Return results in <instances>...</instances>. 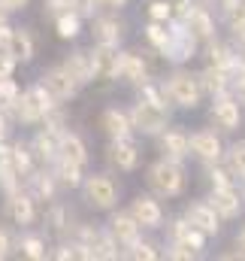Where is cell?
<instances>
[{
  "mask_svg": "<svg viewBox=\"0 0 245 261\" xmlns=\"http://www.w3.org/2000/svg\"><path fill=\"white\" fill-rule=\"evenodd\" d=\"M148 186L151 192L161 197H179L188 186V176H185L182 161H170V158H161L148 167Z\"/></svg>",
  "mask_w": 245,
  "mask_h": 261,
  "instance_id": "6da1fadb",
  "label": "cell"
},
{
  "mask_svg": "<svg viewBox=\"0 0 245 261\" xmlns=\"http://www.w3.org/2000/svg\"><path fill=\"white\" fill-rule=\"evenodd\" d=\"M55 103H58V100L43 88V82L27 85V88L18 94V103H15L12 119H18L21 125H40V122L46 119V113H49Z\"/></svg>",
  "mask_w": 245,
  "mask_h": 261,
  "instance_id": "7a4b0ae2",
  "label": "cell"
},
{
  "mask_svg": "<svg viewBox=\"0 0 245 261\" xmlns=\"http://www.w3.org/2000/svg\"><path fill=\"white\" fill-rule=\"evenodd\" d=\"M127 116H130L133 130H139L145 137H158L161 130L170 125V110L164 103H151V100H142V97L127 110Z\"/></svg>",
  "mask_w": 245,
  "mask_h": 261,
  "instance_id": "3957f363",
  "label": "cell"
},
{
  "mask_svg": "<svg viewBox=\"0 0 245 261\" xmlns=\"http://www.w3.org/2000/svg\"><path fill=\"white\" fill-rule=\"evenodd\" d=\"M164 94H167V100L176 103L179 110H197L200 100H203V88H200L197 76H194V73H185V70L173 73V76L164 82Z\"/></svg>",
  "mask_w": 245,
  "mask_h": 261,
  "instance_id": "277c9868",
  "label": "cell"
},
{
  "mask_svg": "<svg viewBox=\"0 0 245 261\" xmlns=\"http://www.w3.org/2000/svg\"><path fill=\"white\" fill-rule=\"evenodd\" d=\"M79 189L85 192V200H88L94 210H112V206L118 203V186H115V179L106 176V173H91V176H85Z\"/></svg>",
  "mask_w": 245,
  "mask_h": 261,
  "instance_id": "5b68a950",
  "label": "cell"
},
{
  "mask_svg": "<svg viewBox=\"0 0 245 261\" xmlns=\"http://www.w3.org/2000/svg\"><path fill=\"white\" fill-rule=\"evenodd\" d=\"M209 119L215 122V128L221 130H236L242 125V107H239V97L233 91H221L212 97V107H209Z\"/></svg>",
  "mask_w": 245,
  "mask_h": 261,
  "instance_id": "8992f818",
  "label": "cell"
},
{
  "mask_svg": "<svg viewBox=\"0 0 245 261\" xmlns=\"http://www.w3.org/2000/svg\"><path fill=\"white\" fill-rule=\"evenodd\" d=\"M206 203L215 210L218 219H236V216H242V210H245V197H242V192L236 189V182H233V186L212 189Z\"/></svg>",
  "mask_w": 245,
  "mask_h": 261,
  "instance_id": "52a82bcc",
  "label": "cell"
},
{
  "mask_svg": "<svg viewBox=\"0 0 245 261\" xmlns=\"http://www.w3.org/2000/svg\"><path fill=\"white\" fill-rule=\"evenodd\" d=\"M188 155H197L203 164H212V161H221L224 143L215 130H194L188 134Z\"/></svg>",
  "mask_w": 245,
  "mask_h": 261,
  "instance_id": "ba28073f",
  "label": "cell"
},
{
  "mask_svg": "<svg viewBox=\"0 0 245 261\" xmlns=\"http://www.w3.org/2000/svg\"><path fill=\"white\" fill-rule=\"evenodd\" d=\"M170 28H173V40H170V46H167V52H164L161 58H167L170 64H185V61H191V58L197 55V40L185 31L179 18H170Z\"/></svg>",
  "mask_w": 245,
  "mask_h": 261,
  "instance_id": "9c48e42d",
  "label": "cell"
},
{
  "mask_svg": "<svg viewBox=\"0 0 245 261\" xmlns=\"http://www.w3.org/2000/svg\"><path fill=\"white\" fill-rule=\"evenodd\" d=\"M179 21H182V28L197 40V43H209V40H215V18H212L203 6L191 3L188 12L179 15Z\"/></svg>",
  "mask_w": 245,
  "mask_h": 261,
  "instance_id": "30bf717a",
  "label": "cell"
},
{
  "mask_svg": "<svg viewBox=\"0 0 245 261\" xmlns=\"http://www.w3.org/2000/svg\"><path fill=\"white\" fill-rule=\"evenodd\" d=\"M133 219H136V225L139 228H161L164 225V206L155 200L151 195H136L130 200V210H127Z\"/></svg>",
  "mask_w": 245,
  "mask_h": 261,
  "instance_id": "8fae6325",
  "label": "cell"
},
{
  "mask_svg": "<svg viewBox=\"0 0 245 261\" xmlns=\"http://www.w3.org/2000/svg\"><path fill=\"white\" fill-rule=\"evenodd\" d=\"M6 213H9V219L15 225L27 228L37 219V197L30 195V192H24V189H15V192L6 195Z\"/></svg>",
  "mask_w": 245,
  "mask_h": 261,
  "instance_id": "7c38bea8",
  "label": "cell"
},
{
  "mask_svg": "<svg viewBox=\"0 0 245 261\" xmlns=\"http://www.w3.org/2000/svg\"><path fill=\"white\" fill-rule=\"evenodd\" d=\"M109 161H112L121 173H133V170L139 167V161H142V152H139V146L133 143V137H118V140L109 143Z\"/></svg>",
  "mask_w": 245,
  "mask_h": 261,
  "instance_id": "4fadbf2b",
  "label": "cell"
},
{
  "mask_svg": "<svg viewBox=\"0 0 245 261\" xmlns=\"http://www.w3.org/2000/svg\"><path fill=\"white\" fill-rule=\"evenodd\" d=\"M185 219H188L197 231H203L206 237H215V234L221 231V219L215 216V210H212L206 200H194V203H188V206H185Z\"/></svg>",
  "mask_w": 245,
  "mask_h": 261,
  "instance_id": "5bb4252c",
  "label": "cell"
},
{
  "mask_svg": "<svg viewBox=\"0 0 245 261\" xmlns=\"http://www.w3.org/2000/svg\"><path fill=\"white\" fill-rule=\"evenodd\" d=\"M115 79H124L130 85H142L148 79V61L139 52H118V67H115Z\"/></svg>",
  "mask_w": 245,
  "mask_h": 261,
  "instance_id": "9a60e30c",
  "label": "cell"
},
{
  "mask_svg": "<svg viewBox=\"0 0 245 261\" xmlns=\"http://www.w3.org/2000/svg\"><path fill=\"white\" fill-rule=\"evenodd\" d=\"M43 88H46L58 103L70 100V97H76V91H79V85L70 79V73H67L64 67H52V70L43 73Z\"/></svg>",
  "mask_w": 245,
  "mask_h": 261,
  "instance_id": "2e32d148",
  "label": "cell"
},
{
  "mask_svg": "<svg viewBox=\"0 0 245 261\" xmlns=\"http://www.w3.org/2000/svg\"><path fill=\"white\" fill-rule=\"evenodd\" d=\"M91 67H94V79L112 82L115 79V67H118V46L94 43V49H91Z\"/></svg>",
  "mask_w": 245,
  "mask_h": 261,
  "instance_id": "e0dca14e",
  "label": "cell"
},
{
  "mask_svg": "<svg viewBox=\"0 0 245 261\" xmlns=\"http://www.w3.org/2000/svg\"><path fill=\"white\" fill-rule=\"evenodd\" d=\"M61 134L64 130H55V128H46V125H43V128L34 134V140H30V152H34V158L43 161V164H52V161L58 158Z\"/></svg>",
  "mask_w": 245,
  "mask_h": 261,
  "instance_id": "ac0fdd59",
  "label": "cell"
},
{
  "mask_svg": "<svg viewBox=\"0 0 245 261\" xmlns=\"http://www.w3.org/2000/svg\"><path fill=\"white\" fill-rule=\"evenodd\" d=\"M91 37H94V43L118 46L121 37H124L121 18H115V15H100V18H94V21H91Z\"/></svg>",
  "mask_w": 245,
  "mask_h": 261,
  "instance_id": "d6986e66",
  "label": "cell"
},
{
  "mask_svg": "<svg viewBox=\"0 0 245 261\" xmlns=\"http://www.w3.org/2000/svg\"><path fill=\"white\" fill-rule=\"evenodd\" d=\"M158 146H161L164 158H170V161L188 158V134L182 128H164L158 134Z\"/></svg>",
  "mask_w": 245,
  "mask_h": 261,
  "instance_id": "ffe728a7",
  "label": "cell"
},
{
  "mask_svg": "<svg viewBox=\"0 0 245 261\" xmlns=\"http://www.w3.org/2000/svg\"><path fill=\"white\" fill-rule=\"evenodd\" d=\"M64 70L70 73V79L82 88V85H88V82H94V67H91V52H70L67 58H64Z\"/></svg>",
  "mask_w": 245,
  "mask_h": 261,
  "instance_id": "44dd1931",
  "label": "cell"
},
{
  "mask_svg": "<svg viewBox=\"0 0 245 261\" xmlns=\"http://www.w3.org/2000/svg\"><path fill=\"white\" fill-rule=\"evenodd\" d=\"M6 55H9L15 64H27V61H34V37H30V31H24V28H12V34H9V46H6Z\"/></svg>",
  "mask_w": 245,
  "mask_h": 261,
  "instance_id": "7402d4cb",
  "label": "cell"
},
{
  "mask_svg": "<svg viewBox=\"0 0 245 261\" xmlns=\"http://www.w3.org/2000/svg\"><path fill=\"white\" fill-rule=\"evenodd\" d=\"M9 164L15 167V173H18L21 179H27V176L37 170V158H34V152H30V143L12 140V143H9Z\"/></svg>",
  "mask_w": 245,
  "mask_h": 261,
  "instance_id": "603a6c76",
  "label": "cell"
},
{
  "mask_svg": "<svg viewBox=\"0 0 245 261\" xmlns=\"http://www.w3.org/2000/svg\"><path fill=\"white\" fill-rule=\"evenodd\" d=\"M100 128L103 134L109 137V140H118V137H130L133 134V125H130V116H127V110H103V116H100Z\"/></svg>",
  "mask_w": 245,
  "mask_h": 261,
  "instance_id": "cb8c5ba5",
  "label": "cell"
},
{
  "mask_svg": "<svg viewBox=\"0 0 245 261\" xmlns=\"http://www.w3.org/2000/svg\"><path fill=\"white\" fill-rule=\"evenodd\" d=\"M197 82H200V88H203V94H221V91H230V76H227V70H221V67L215 64H206L200 73H197Z\"/></svg>",
  "mask_w": 245,
  "mask_h": 261,
  "instance_id": "d4e9b609",
  "label": "cell"
},
{
  "mask_svg": "<svg viewBox=\"0 0 245 261\" xmlns=\"http://www.w3.org/2000/svg\"><path fill=\"white\" fill-rule=\"evenodd\" d=\"M139 225H136V219L130 216V213H115L112 219H109V234L115 237V243L118 246H130L136 237H139Z\"/></svg>",
  "mask_w": 245,
  "mask_h": 261,
  "instance_id": "484cf974",
  "label": "cell"
},
{
  "mask_svg": "<svg viewBox=\"0 0 245 261\" xmlns=\"http://www.w3.org/2000/svg\"><path fill=\"white\" fill-rule=\"evenodd\" d=\"M58 158L64 161H73V164H88V146H85V140L79 137V134H70V130H64L61 134V143H58Z\"/></svg>",
  "mask_w": 245,
  "mask_h": 261,
  "instance_id": "4316f807",
  "label": "cell"
},
{
  "mask_svg": "<svg viewBox=\"0 0 245 261\" xmlns=\"http://www.w3.org/2000/svg\"><path fill=\"white\" fill-rule=\"evenodd\" d=\"M170 240H179V243H188L191 249H197V252H203L206 249V234L203 231H197L188 219H176L173 225H170Z\"/></svg>",
  "mask_w": 245,
  "mask_h": 261,
  "instance_id": "83f0119b",
  "label": "cell"
},
{
  "mask_svg": "<svg viewBox=\"0 0 245 261\" xmlns=\"http://www.w3.org/2000/svg\"><path fill=\"white\" fill-rule=\"evenodd\" d=\"M88 252H91V261H112L121 255L118 243H115V237L109 231H97L91 237V243H88Z\"/></svg>",
  "mask_w": 245,
  "mask_h": 261,
  "instance_id": "f1b7e54d",
  "label": "cell"
},
{
  "mask_svg": "<svg viewBox=\"0 0 245 261\" xmlns=\"http://www.w3.org/2000/svg\"><path fill=\"white\" fill-rule=\"evenodd\" d=\"M142 34H145L148 46H151L158 55H164L167 46H170V40H173V28H170V21H148V24L142 28Z\"/></svg>",
  "mask_w": 245,
  "mask_h": 261,
  "instance_id": "f546056e",
  "label": "cell"
},
{
  "mask_svg": "<svg viewBox=\"0 0 245 261\" xmlns=\"http://www.w3.org/2000/svg\"><path fill=\"white\" fill-rule=\"evenodd\" d=\"M27 182L34 186V192H30V195L37 197V200H55V195H58V179H55V173L34 170V173L27 176Z\"/></svg>",
  "mask_w": 245,
  "mask_h": 261,
  "instance_id": "4dcf8cb0",
  "label": "cell"
},
{
  "mask_svg": "<svg viewBox=\"0 0 245 261\" xmlns=\"http://www.w3.org/2000/svg\"><path fill=\"white\" fill-rule=\"evenodd\" d=\"M55 179L61 182L64 189H79L85 173H82V164H73V161H64V158H55Z\"/></svg>",
  "mask_w": 245,
  "mask_h": 261,
  "instance_id": "1f68e13d",
  "label": "cell"
},
{
  "mask_svg": "<svg viewBox=\"0 0 245 261\" xmlns=\"http://www.w3.org/2000/svg\"><path fill=\"white\" fill-rule=\"evenodd\" d=\"M206 55H209V64L221 67V70H230L233 58H236V49H230L227 43H221V40L215 37V40L206 43Z\"/></svg>",
  "mask_w": 245,
  "mask_h": 261,
  "instance_id": "d6a6232c",
  "label": "cell"
},
{
  "mask_svg": "<svg viewBox=\"0 0 245 261\" xmlns=\"http://www.w3.org/2000/svg\"><path fill=\"white\" fill-rule=\"evenodd\" d=\"M55 34H58L61 40H76V37L82 34V18H79L73 9H67L64 15L55 18Z\"/></svg>",
  "mask_w": 245,
  "mask_h": 261,
  "instance_id": "836d02e7",
  "label": "cell"
},
{
  "mask_svg": "<svg viewBox=\"0 0 245 261\" xmlns=\"http://www.w3.org/2000/svg\"><path fill=\"white\" fill-rule=\"evenodd\" d=\"M224 164H227V170L236 176V179H245V140H239V143H233L224 155Z\"/></svg>",
  "mask_w": 245,
  "mask_h": 261,
  "instance_id": "e575fe53",
  "label": "cell"
},
{
  "mask_svg": "<svg viewBox=\"0 0 245 261\" xmlns=\"http://www.w3.org/2000/svg\"><path fill=\"white\" fill-rule=\"evenodd\" d=\"M18 249H21V255L30 261H43L49 255V249H46V240L40 237V234H24L21 240H18Z\"/></svg>",
  "mask_w": 245,
  "mask_h": 261,
  "instance_id": "d590c367",
  "label": "cell"
},
{
  "mask_svg": "<svg viewBox=\"0 0 245 261\" xmlns=\"http://www.w3.org/2000/svg\"><path fill=\"white\" fill-rule=\"evenodd\" d=\"M124 258H136V261H158L161 258V252H158V246L155 243H148V240H133L130 246H124V252H121Z\"/></svg>",
  "mask_w": 245,
  "mask_h": 261,
  "instance_id": "8d00e7d4",
  "label": "cell"
},
{
  "mask_svg": "<svg viewBox=\"0 0 245 261\" xmlns=\"http://www.w3.org/2000/svg\"><path fill=\"white\" fill-rule=\"evenodd\" d=\"M18 82L12 79V76H6V79H0V110L6 113V116H12L15 113V103H18Z\"/></svg>",
  "mask_w": 245,
  "mask_h": 261,
  "instance_id": "74e56055",
  "label": "cell"
},
{
  "mask_svg": "<svg viewBox=\"0 0 245 261\" xmlns=\"http://www.w3.org/2000/svg\"><path fill=\"white\" fill-rule=\"evenodd\" d=\"M206 173H209V182H212V189H221V186H233V182H236V176L227 170V164L221 167V161H212V164H206Z\"/></svg>",
  "mask_w": 245,
  "mask_h": 261,
  "instance_id": "f35d334b",
  "label": "cell"
},
{
  "mask_svg": "<svg viewBox=\"0 0 245 261\" xmlns=\"http://www.w3.org/2000/svg\"><path fill=\"white\" fill-rule=\"evenodd\" d=\"M46 222L52 225V231H67V228H70V213H67V206L52 203V210L46 213Z\"/></svg>",
  "mask_w": 245,
  "mask_h": 261,
  "instance_id": "ab89813d",
  "label": "cell"
},
{
  "mask_svg": "<svg viewBox=\"0 0 245 261\" xmlns=\"http://www.w3.org/2000/svg\"><path fill=\"white\" fill-rule=\"evenodd\" d=\"M145 12H148V21H170V18H173L170 0H151V3L145 6Z\"/></svg>",
  "mask_w": 245,
  "mask_h": 261,
  "instance_id": "60d3db41",
  "label": "cell"
},
{
  "mask_svg": "<svg viewBox=\"0 0 245 261\" xmlns=\"http://www.w3.org/2000/svg\"><path fill=\"white\" fill-rule=\"evenodd\" d=\"M203 252H197V249H191L188 243H179V240H170V249H167V258L173 261H194L200 258Z\"/></svg>",
  "mask_w": 245,
  "mask_h": 261,
  "instance_id": "b9f144b4",
  "label": "cell"
},
{
  "mask_svg": "<svg viewBox=\"0 0 245 261\" xmlns=\"http://www.w3.org/2000/svg\"><path fill=\"white\" fill-rule=\"evenodd\" d=\"M67 9H70V0H43V18H49V21H55Z\"/></svg>",
  "mask_w": 245,
  "mask_h": 261,
  "instance_id": "7bdbcfd3",
  "label": "cell"
},
{
  "mask_svg": "<svg viewBox=\"0 0 245 261\" xmlns=\"http://www.w3.org/2000/svg\"><path fill=\"white\" fill-rule=\"evenodd\" d=\"M70 9L79 15V18H94V12L100 9L97 0H70Z\"/></svg>",
  "mask_w": 245,
  "mask_h": 261,
  "instance_id": "ee69618b",
  "label": "cell"
},
{
  "mask_svg": "<svg viewBox=\"0 0 245 261\" xmlns=\"http://www.w3.org/2000/svg\"><path fill=\"white\" fill-rule=\"evenodd\" d=\"M224 15H227V24L245 21V0H233L230 6H224Z\"/></svg>",
  "mask_w": 245,
  "mask_h": 261,
  "instance_id": "f6af8a7d",
  "label": "cell"
},
{
  "mask_svg": "<svg viewBox=\"0 0 245 261\" xmlns=\"http://www.w3.org/2000/svg\"><path fill=\"white\" fill-rule=\"evenodd\" d=\"M230 31H233V43H236V52L245 55V21H236V24H230Z\"/></svg>",
  "mask_w": 245,
  "mask_h": 261,
  "instance_id": "bcb514c9",
  "label": "cell"
},
{
  "mask_svg": "<svg viewBox=\"0 0 245 261\" xmlns=\"http://www.w3.org/2000/svg\"><path fill=\"white\" fill-rule=\"evenodd\" d=\"M27 3H30V0H0V6H3L6 12H21V9H27Z\"/></svg>",
  "mask_w": 245,
  "mask_h": 261,
  "instance_id": "7dc6e473",
  "label": "cell"
},
{
  "mask_svg": "<svg viewBox=\"0 0 245 261\" xmlns=\"http://www.w3.org/2000/svg\"><path fill=\"white\" fill-rule=\"evenodd\" d=\"M9 252H12V240H9V234H6V231L0 228V261L6 258Z\"/></svg>",
  "mask_w": 245,
  "mask_h": 261,
  "instance_id": "c3c4849f",
  "label": "cell"
},
{
  "mask_svg": "<svg viewBox=\"0 0 245 261\" xmlns=\"http://www.w3.org/2000/svg\"><path fill=\"white\" fill-rule=\"evenodd\" d=\"M233 243H236V258H245V228L236 234V240H233Z\"/></svg>",
  "mask_w": 245,
  "mask_h": 261,
  "instance_id": "681fc988",
  "label": "cell"
},
{
  "mask_svg": "<svg viewBox=\"0 0 245 261\" xmlns=\"http://www.w3.org/2000/svg\"><path fill=\"white\" fill-rule=\"evenodd\" d=\"M55 258H58V261H70V258H76V255H73V243H70V246H61V249L55 252Z\"/></svg>",
  "mask_w": 245,
  "mask_h": 261,
  "instance_id": "f907efd6",
  "label": "cell"
},
{
  "mask_svg": "<svg viewBox=\"0 0 245 261\" xmlns=\"http://www.w3.org/2000/svg\"><path fill=\"white\" fill-rule=\"evenodd\" d=\"M9 137V116L0 110V140H6Z\"/></svg>",
  "mask_w": 245,
  "mask_h": 261,
  "instance_id": "816d5d0a",
  "label": "cell"
},
{
  "mask_svg": "<svg viewBox=\"0 0 245 261\" xmlns=\"http://www.w3.org/2000/svg\"><path fill=\"white\" fill-rule=\"evenodd\" d=\"M97 3H100V6H106V9H121L127 0H97Z\"/></svg>",
  "mask_w": 245,
  "mask_h": 261,
  "instance_id": "f5cc1de1",
  "label": "cell"
},
{
  "mask_svg": "<svg viewBox=\"0 0 245 261\" xmlns=\"http://www.w3.org/2000/svg\"><path fill=\"white\" fill-rule=\"evenodd\" d=\"M3 24H9V12H6V9L0 6V28H3Z\"/></svg>",
  "mask_w": 245,
  "mask_h": 261,
  "instance_id": "db71d44e",
  "label": "cell"
},
{
  "mask_svg": "<svg viewBox=\"0 0 245 261\" xmlns=\"http://www.w3.org/2000/svg\"><path fill=\"white\" fill-rule=\"evenodd\" d=\"M242 182H245V179H242ZM242 197H245V189H242Z\"/></svg>",
  "mask_w": 245,
  "mask_h": 261,
  "instance_id": "11a10c76",
  "label": "cell"
}]
</instances>
